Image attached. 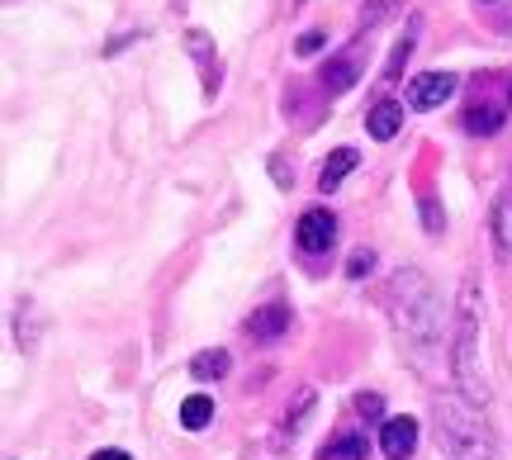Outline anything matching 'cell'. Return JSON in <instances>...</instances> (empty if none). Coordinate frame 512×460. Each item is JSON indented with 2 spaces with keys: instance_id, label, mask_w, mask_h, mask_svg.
Listing matches in <instances>:
<instances>
[{
  "instance_id": "6da1fadb",
  "label": "cell",
  "mask_w": 512,
  "mask_h": 460,
  "mask_svg": "<svg viewBox=\"0 0 512 460\" xmlns=\"http://www.w3.org/2000/svg\"><path fill=\"white\" fill-rule=\"evenodd\" d=\"M451 375L456 389L470 404H489V380H484V299L475 280H460L456 299V332H451Z\"/></svg>"
},
{
  "instance_id": "7a4b0ae2",
  "label": "cell",
  "mask_w": 512,
  "mask_h": 460,
  "mask_svg": "<svg viewBox=\"0 0 512 460\" xmlns=\"http://www.w3.org/2000/svg\"><path fill=\"white\" fill-rule=\"evenodd\" d=\"M389 309H394V328H399L403 347L422 361L427 351L437 347V328H441V304L432 280L422 276L418 266L399 271L394 285H389Z\"/></svg>"
},
{
  "instance_id": "3957f363",
  "label": "cell",
  "mask_w": 512,
  "mask_h": 460,
  "mask_svg": "<svg viewBox=\"0 0 512 460\" xmlns=\"http://www.w3.org/2000/svg\"><path fill=\"white\" fill-rule=\"evenodd\" d=\"M432 413H437V437L446 460H498V442L484 423V408L470 404L460 389H441L432 399Z\"/></svg>"
},
{
  "instance_id": "277c9868",
  "label": "cell",
  "mask_w": 512,
  "mask_h": 460,
  "mask_svg": "<svg viewBox=\"0 0 512 460\" xmlns=\"http://www.w3.org/2000/svg\"><path fill=\"white\" fill-rule=\"evenodd\" d=\"M456 95V76L451 72H422L408 81V105L413 110H441Z\"/></svg>"
},
{
  "instance_id": "5b68a950",
  "label": "cell",
  "mask_w": 512,
  "mask_h": 460,
  "mask_svg": "<svg viewBox=\"0 0 512 460\" xmlns=\"http://www.w3.org/2000/svg\"><path fill=\"white\" fill-rule=\"evenodd\" d=\"M294 242H299V252H309V257L328 252L332 242H337V219H332L328 209H309V214L299 219V228H294Z\"/></svg>"
},
{
  "instance_id": "8992f818",
  "label": "cell",
  "mask_w": 512,
  "mask_h": 460,
  "mask_svg": "<svg viewBox=\"0 0 512 460\" xmlns=\"http://www.w3.org/2000/svg\"><path fill=\"white\" fill-rule=\"evenodd\" d=\"M380 446L389 460H408L418 451V423L413 418H384L380 423Z\"/></svg>"
},
{
  "instance_id": "52a82bcc",
  "label": "cell",
  "mask_w": 512,
  "mask_h": 460,
  "mask_svg": "<svg viewBox=\"0 0 512 460\" xmlns=\"http://www.w3.org/2000/svg\"><path fill=\"white\" fill-rule=\"evenodd\" d=\"M366 129H370V138L389 143V138L403 129V105H399V100H380V105L366 114Z\"/></svg>"
},
{
  "instance_id": "ba28073f",
  "label": "cell",
  "mask_w": 512,
  "mask_h": 460,
  "mask_svg": "<svg viewBox=\"0 0 512 460\" xmlns=\"http://www.w3.org/2000/svg\"><path fill=\"white\" fill-rule=\"evenodd\" d=\"M285 328H290V309H285V304H266V309H256L252 318H247V332H252V337H261V342L280 337Z\"/></svg>"
},
{
  "instance_id": "9c48e42d",
  "label": "cell",
  "mask_w": 512,
  "mask_h": 460,
  "mask_svg": "<svg viewBox=\"0 0 512 460\" xmlns=\"http://www.w3.org/2000/svg\"><path fill=\"white\" fill-rule=\"evenodd\" d=\"M356 162H361V157H356V148H337L328 162H323V171H318V190H323V195H328V190H337V185L356 171Z\"/></svg>"
},
{
  "instance_id": "30bf717a",
  "label": "cell",
  "mask_w": 512,
  "mask_h": 460,
  "mask_svg": "<svg viewBox=\"0 0 512 460\" xmlns=\"http://www.w3.org/2000/svg\"><path fill=\"white\" fill-rule=\"evenodd\" d=\"M366 456H370L366 437H361V432H351V427L347 432H337V437L318 451V460H366Z\"/></svg>"
},
{
  "instance_id": "8fae6325",
  "label": "cell",
  "mask_w": 512,
  "mask_h": 460,
  "mask_svg": "<svg viewBox=\"0 0 512 460\" xmlns=\"http://www.w3.org/2000/svg\"><path fill=\"white\" fill-rule=\"evenodd\" d=\"M356 86V62L351 57H332L328 67H323V91L328 95H342Z\"/></svg>"
},
{
  "instance_id": "7c38bea8",
  "label": "cell",
  "mask_w": 512,
  "mask_h": 460,
  "mask_svg": "<svg viewBox=\"0 0 512 460\" xmlns=\"http://www.w3.org/2000/svg\"><path fill=\"white\" fill-rule=\"evenodd\" d=\"M498 129H503V110H494V105H475L465 114V133L470 138H494Z\"/></svg>"
},
{
  "instance_id": "4fadbf2b",
  "label": "cell",
  "mask_w": 512,
  "mask_h": 460,
  "mask_svg": "<svg viewBox=\"0 0 512 460\" xmlns=\"http://www.w3.org/2000/svg\"><path fill=\"white\" fill-rule=\"evenodd\" d=\"M209 423H214V399H209V394H190V399L181 404V427L204 432Z\"/></svg>"
},
{
  "instance_id": "5bb4252c",
  "label": "cell",
  "mask_w": 512,
  "mask_h": 460,
  "mask_svg": "<svg viewBox=\"0 0 512 460\" xmlns=\"http://www.w3.org/2000/svg\"><path fill=\"white\" fill-rule=\"evenodd\" d=\"M494 233H498V257H512V190H503V200L494 209Z\"/></svg>"
},
{
  "instance_id": "9a60e30c",
  "label": "cell",
  "mask_w": 512,
  "mask_h": 460,
  "mask_svg": "<svg viewBox=\"0 0 512 460\" xmlns=\"http://www.w3.org/2000/svg\"><path fill=\"white\" fill-rule=\"evenodd\" d=\"M228 351H200L195 361H190V370H195V380H223L228 375Z\"/></svg>"
},
{
  "instance_id": "2e32d148",
  "label": "cell",
  "mask_w": 512,
  "mask_h": 460,
  "mask_svg": "<svg viewBox=\"0 0 512 460\" xmlns=\"http://www.w3.org/2000/svg\"><path fill=\"white\" fill-rule=\"evenodd\" d=\"M309 408H313V389L304 385L299 394H294V408H285V437H299V432H304V418H309Z\"/></svg>"
},
{
  "instance_id": "e0dca14e",
  "label": "cell",
  "mask_w": 512,
  "mask_h": 460,
  "mask_svg": "<svg viewBox=\"0 0 512 460\" xmlns=\"http://www.w3.org/2000/svg\"><path fill=\"white\" fill-rule=\"evenodd\" d=\"M394 10H403V0H361V29H375V24H384V19L394 15Z\"/></svg>"
},
{
  "instance_id": "ac0fdd59",
  "label": "cell",
  "mask_w": 512,
  "mask_h": 460,
  "mask_svg": "<svg viewBox=\"0 0 512 460\" xmlns=\"http://www.w3.org/2000/svg\"><path fill=\"white\" fill-rule=\"evenodd\" d=\"M380 394H356V413H361V418H380Z\"/></svg>"
},
{
  "instance_id": "d6986e66",
  "label": "cell",
  "mask_w": 512,
  "mask_h": 460,
  "mask_svg": "<svg viewBox=\"0 0 512 460\" xmlns=\"http://www.w3.org/2000/svg\"><path fill=\"white\" fill-rule=\"evenodd\" d=\"M370 266H375V257H370V252H356V257H351V266H347V276L351 280H361L370 271Z\"/></svg>"
},
{
  "instance_id": "ffe728a7",
  "label": "cell",
  "mask_w": 512,
  "mask_h": 460,
  "mask_svg": "<svg viewBox=\"0 0 512 460\" xmlns=\"http://www.w3.org/2000/svg\"><path fill=\"white\" fill-rule=\"evenodd\" d=\"M318 48H323V34L313 29V34H304V38H299V48H294V53H299V57H313V53H318Z\"/></svg>"
},
{
  "instance_id": "44dd1931",
  "label": "cell",
  "mask_w": 512,
  "mask_h": 460,
  "mask_svg": "<svg viewBox=\"0 0 512 460\" xmlns=\"http://www.w3.org/2000/svg\"><path fill=\"white\" fill-rule=\"evenodd\" d=\"M91 460H133L128 451H119V446H105V451H95Z\"/></svg>"
},
{
  "instance_id": "7402d4cb",
  "label": "cell",
  "mask_w": 512,
  "mask_h": 460,
  "mask_svg": "<svg viewBox=\"0 0 512 460\" xmlns=\"http://www.w3.org/2000/svg\"><path fill=\"white\" fill-rule=\"evenodd\" d=\"M508 100H512V86H508Z\"/></svg>"
}]
</instances>
